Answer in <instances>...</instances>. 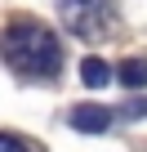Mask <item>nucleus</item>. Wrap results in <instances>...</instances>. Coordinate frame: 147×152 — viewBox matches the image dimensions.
<instances>
[{"mask_svg":"<svg viewBox=\"0 0 147 152\" xmlns=\"http://www.w3.org/2000/svg\"><path fill=\"white\" fill-rule=\"evenodd\" d=\"M0 152H31L22 139H14V134H0Z\"/></svg>","mask_w":147,"mask_h":152,"instance_id":"423d86ee","label":"nucleus"},{"mask_svg":"<svg viewBox=\"0 0 147 152\" xmlns=\"http://www.w3.org/2000/svg\"><path fill=\"white\" fill-rule=\"evenodd\" d=\"M0 54H5L9 67L22 72V76H54L62 67L58 36L45 23H36V18H9L5 31H0Z\"/></svg>","mask_w":147,"mask_h":152,"instance_id":"f257e3e1","label":"nucleus"},{"mask_svg":"<svg viewBox=\"0 0 147 152\" xmlns=\"http://www.w3.org/2000/svg\"><path fill=\"white\" fill-rule=\"evenodd\" d=\"M120 81H125L129 90H143V85H147V58H125V63H120Z\"/></svg>","mask_w":147,"mask_h":152,"instance_id":"39448f33","label":"nucleus"},{"mask_svg":"<svg viewBox=\"0 0 147 152\" xmlns=\"http://www.w3.org/2000/svg\"><path fill=\"white\" fill-rule=\"evenodd\" d=\"M62 23L76 36H103L112 27V5L107 0H58Z\"/></svg>","mask_w":147,"mask_h":152,"instance_id":"f03ea898","label":"nucleus"},{"mask_svg":"<svg viewBox=\"0 0 147 152\" xmlns=\"http://www.w3.org/2000/svg\"><path fill=\"white\" fill-rule=\"evenodd\" d=\"M71 125L85 130V134H103V130L112 125V112L98 107V103H80V107H71Z\"/></svg>","mask_w":147,"mask_h":152,"instance_id":"7ed1b4c3","label":"nucleus"},{"mask_svg":"<svg viewBox=\"0 0 147 152\" xmlns=\"http://www.w3.org/2000/svg\"><path fill=\"white\" fill-rule=\"evenodd\" d=\"M80 81H85L89 90H103V85L112 81V67H107L103 58H85V63H80Z\"/></svg>","mask_w":147,"mask_h":152,"instance_id":"20e7f679","label":"nucleus"},{"mask_svg":"<svg viewBox=\"0 0 147 152\" xmlns=\"http://www.w3.org/2000/svg\"><path fill=\"white\" fill-rule=\"evenodd\" d=\"M125 112H129V116H147V99H138V103H129Z\"/></svg>","mask_w":147,"mask_h":152,"instance_id":"0eeeda50","label":"nucleus"}]
</instances>
